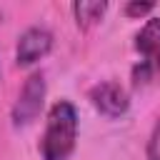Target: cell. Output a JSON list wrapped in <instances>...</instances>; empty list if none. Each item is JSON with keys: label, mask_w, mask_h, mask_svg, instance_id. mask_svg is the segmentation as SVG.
<instances>
[{"label": "cell", "mask_w": 160, "mask_h": 160, "mask_svg": "<svg viewBox=\"0 0 160 160\" xmlns=\"http://www.w3.org/2000/svg\"><path fill=\"white\" fill-rule=\"evenodd\" d=\"M78 110L70 100H58L48 110L45 130L40 138V158L42 160H70L78 145Z\"/></svg>", "instance_id": "cell-1"}, {"label": "cell", "mask_w": 160, "mask_h": 160, "mask_svg": "<svg viewBox=\"0 0 160 160\" xmlns=\"http://www.w3.org/2000/svg\"><path fill=\"white\" fill-rule=\"evenodd\" d=\"M45 95H48V82H45V72L42 70H35L25 78L20 92H18V100L12 102V110H10V120H12V128L22 130L28 125H32L42 108H45Z\"/></svg>", "instance_id": "cell-2"}, {"label": "cell", "mask_w": 160, "mask_h": 160, "mask_svg": "<svg viewBox=\"0 0 160 160\" xmlns=\"http://www.w3.org/2000/svg\"><path fill=\"white\" fill-rule=\"evenodd\" d=\"M88 100H90V105L100 115H105L110 120H118V118H122L130 110V92L120 82H115V80H100V82H95L88 90Z\"/></svg>", "instance_id": "cell-3"}, {"label": "cell", "mask_w": 160, "mask_h": 160, "mask_svg": "<svg viewBox=\"0 0 160 160\" xmlns=\"http://www.w3.org/2000/svg\"><path fill=\"white\" fill-rule=\"evenodd\" d=\"M55 45L52 32L45 25H30L20 32L18 45H15V65L18 68H30L38 60L48 58Z\"/></svg>", "instance_id": "cell-4"}, {"label": "cell", "mask_w": 160, "mask_h": 160, "mask_svg": "<svg viewBox=\"0 0 160 160\" xmlns=\"http://www.w3.org/2000/svg\"><path fill=\"white\" fill-rule=\"evenodd\" d=\"M132 48L140 55V62L148 65L158 78L160 75V18H148L145 20V25L135 32Z\"/></svg>", "instance_id": "cell-5"}, {"label": "cell", "mask_w": 160, "mask_h": 160, "mask_svg": "<svg viewBox=\"0 0 160 160\" xmlns=\"http://www.w3.org/2000/svg\"><path fill=\"white\" fill-rule=\"evenodd\" d=\"M70 12H72L75 25H78L80 30H90V28H95V25L105 18L108 2H105V0H75V2L70 5Z\"/></svg>", "instance_id": "cell-6"}, {"label": "cell", "mask_w": 160, "mask_h": 160, "mask_svg": "<svg viewBox=\"0 0 160 160\" xmlns=\"http://www.w3.org/2000/svg\"><path fill=\"white\" fill-rule=\"evenodd\" d=\"M155 10V2H138V0H132V2H125V8H122V12L128 15V18H148L150 12Z\"/></svg>", "instance_id": "cell-7"}, {"label": "cell", "mask_w": 160, "mask_h": 160, "mask_svg": "<svg viewBox=\"0 0 160 160\" xmlns=\"http://www.w3.org/2000/svg\"><path fill=\"white\" fill-rule=\"evenodd\" d=\"M148 160H160V120L155 122V128L148 138Z\"/></svg>", "instance_id": "cell-8"}]
</instances>
